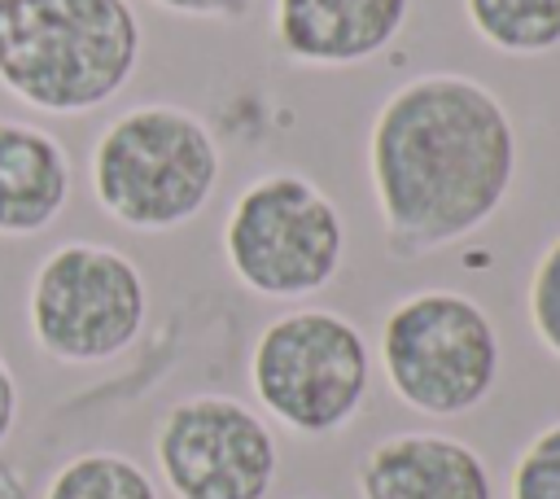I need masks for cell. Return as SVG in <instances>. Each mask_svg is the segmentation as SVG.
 Listing matches in <instances>:
<instances>
[{
    "instance_id": "cell-1",
    "label": "cell",
    "mask_w": 560,
    "mask_h": 499,
    "mask_svg": "<svg viewBox=\"0 0 560 499\" xmlns=\"http://www.w3.org/2000/svg\"><path fill=\"white\" fill-rule=\"evenodd\" d=\"M368 179L394 258L438 254L486 228L516 179V127L468 74L394 88L368 131Z\"/></svg>"
},
{
    "instance_id": "cell-2",
    "label": "cell",
    "mask_w": 560,
    "mask_h": 499,
    "mask_svg": "<svg viewBox=\"0 0 560 499\" xmlns=\"http://www.w3.org/2000/svg\"><path fill=\"white\" fill-rule=\"evenodd\" d=\"M131 0H0V88L52 118L109 105L140 66Z\"/></svg>"
},
{
    "instance_id": "cell-3",
    "label": "cell",
    "mask_w": 560,
    "mask_h": 499,
    "mask_svg": "<svg viewBox=\"0 0 560 499\" xmlns=\"http://www.w3.org/2000/svg\"><path fill=\"white\" fill-rule=\"evenodd\" d=\"M219 140L210 123L171 101L114 114L88 153L92 201L127 232H175L219 188Z\"/></svg>"
},
{
    "instance_id": "cell-4",
    "label": "cell",
    "mask_w": 560,
    "mask_h": 499,
    "mask_svg": "<svg viewBox=\"0 0 560 499\" xmlns=\"http://www.w3.org/2000/svg\"><path fill=\"white\" fill-rule=\"evenodd\" d=\"M22 306L39 355L88 368L136 346L149 320V285L131 254L70 236L35 263Z\"/></svg>"
},
{
    "instance_id": "cell-5",
    "label": "cell",
    "mask_w": 560,
    "mask_h": 499,
    "mask_svg": "<svg viewBox=\"0 0 560 499\" xmlns=\"http://www.w3.org/2000/svg\"><path fill=\"white\" fill-rule=\"evenodd\" d=\"M223 258L258 298L319 293L346 258L341 210L302 171H267L236 193L223 219Z\"/></svg>"
},
{
    "instance_id": "cell-6",
    "label": "cell",
    "mask_w": 560,
    "mask_h": 499,
    "mask_svg": "<svg viewBox=\"0 0 560 499\" xmlns=\"http://www.w3.org/2000/svg\"><path fill=\"white\" fill-rule=\"evenodd\" d=\"M381 368L389 390L424 416H464L499 381V328L490 311L455 289H420L389 306L381 324Z\"/></svg>"
},
{
    "instance_id": "cell-7",
    "label": "cell",
    "mask_w": 560,
    "mask_h": 499,
    "mask_svg": "<svg viewBox=\"0 0 560 499\" xmlns=\"http://www.w3.org/2000/svg\"><path fill=\"white\" fill-rule=\"evenodd\" d=\"M249 385L284 429L324 438L350 425L372 385L368 337L337 311L302 306L271 320L249 350Z\"/></svg>"
},
{
    "instance_id": "cell-8",
    "label": "cell",
    "mask_w": 560,
    "mask_h": 499,
    "mask_svg": "<svg viewBox=\"0 0 560 499\" xmlns=\"http://www.w3.org/2000/svg\"><path fill=\"white\" fill-rule=\"evenodd\" d=\"M153 460L175 499H267L280 473L271 425L232 394H192L153 429Z\"/></svg>"
},
{
    "instance_id": "cell-9",
    "label": "cell",
    "mask_w": 560,
    "mask_h": 499,
    "mask_svg": "<svg viewBox=\"0 0 560 499\" xmlns=\"http://www.w3.org/2000/svg\"><path fill=\"white\" fill-rule=\"evenodd\" d=\"M74 197V166L61 136L0 114V241L48 232Z\"/></svg>"
},
{
    "instance_id": "cell-10",
    "label": "cell",
    "mask_w": 560,
    "mask_h": 499,
    "mask_svg": "<svg viewBox=\"0 0 560 499\" xmlns=\"http://www.w3.org/2000/svg\"><path fill=\"white\" fill-rule=\"evenodd\" d=\"M363 499H494L486 460L446 433H394L359 464Z\"/></svg>"
},
{
    "instance_id": "cell-11",
    "label": "cell",
    "mask_w": 560,
    "mask_h": 499,
    "mask_svg": "<svg viewBox=\"0 0 560 499\" xmlns=\"http://www.w3.org/2000/svg\"><path fill=\"white\" fill-rule=\"evenodd\" d=\"M411 0H276V44L302 66H359L394 44Z\"/></svg>"
},
{
    "instance_id": "cell-12",
    "label": "cell",
    "mask_w": 560,
    "mask_h": 499,
    "mask_svg": "<svg viewBox=\"0 0 560 499\" xmlns=\"http://www.w3.org/2000/svg\"><path fill=\"white\" fill-rule=\"evenodd\" d=\"M481 44L508 57H542L560 48V0H464Z\"/></svg>"
},
{
    "instance_id": "cell-13",
    "label": "cell",
    "mask_w": 560,
    "mask_h": 499,
    "mask_svg": "<svg viewBox=\"0 0 560 499\" xmlns=\"http://www.w3.org/2000/svg\"><path fill=\"white\" fill-rule=\"evenodd\" d=\"M39 499H162L158 481L122 451H79L48 481Z\"/></svg>"
},
{
    "instance_id": "cell-14",
    "label": "cell",
    "mask_w": 560,
    "mask_h": 499,
    "mask_svg": "<svg viewBox=\"0 0 560 499\" xmlns=\"http://www.w3.org/2000/svg\"><path fill=\"white\" fill-rule=\"evenodd\" d=\"M512 499H560V420L538 429L516 455Z\"/></svg>"
},
{
    "instance_id": "cell-15",
    "label": "cell",
    "mask_w": 560,
    "mask_h": 499,
    "mask_svg": "<svg viewBox=\"0 0 560 499\" xmlns=\"http://www.w3.org/2000/svg\"><path fill=\"white\" fill-rule=\"evenodd\" d=\"M525 306H529L534 337L542 341V350L551 359H560V236L538 254L534 276H529Z\"/></svg>"
},
{
    "instance_id": "cell-16",
    "label": "cell",
    "mask_w": 560,
    "mask_h": 499,
    "mask_svg": "<svg viewBox=\"0 0 560 499\" xmlns=\"http://www.w3.org/2000/svg\"><path fill=\"white\" fill-rule=\"evenodd\" d=\"M175 18H210V22H232L249 9V0H149Z\"/></svg>"
},
{
    "instance_id": "cell-17",
    "label": "cell",
    "mask_w": 560,
    "mask_h": 499,
    "mask_svg": "<svg viewBox=\"0 0 560 499\" xmlns=\"http://www.w3.org/2000/svg\"><path fill=\"white\" fill-rule=\"evenodd\" d=\"M18 420H22V385H18V372L9 368V359L0 355V451L18 433Z\"/></svg>"
}]
</instances>
